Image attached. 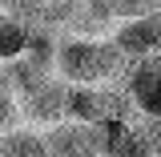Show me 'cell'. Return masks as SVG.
<instances>
[{
	"instance_id": "cell-1",
	"label": "cell",
	"mask_w": 161,
	"mask_h": 157,
	"mask_svg": "<svg viewBox=\"0 0 161 157\" xmlns=\"http://www.w3.org/2000/svg\"><path fill=\"white\" fill-rule=\"evenodd\" d=\"M57 77L69 85H105V81H121L129 69V57L121 53L113 40H93V36H64L57 44V60H53Z\"/></svg>"
},
{
	"instance_id": "cell-2",
	"label": "cell",
	"mask_w": 161,
	"mask_h": 157,
	"mask_svg": "<svg viewBox=\"0 0 161 157\" xmlns=\"http://www.w3.org/2000/svg\"><path fill=\"white\" fill-rule=\"evenodd\" d=\"M121 85L129 89L133 109H137L141 117H161V53H149V57L129 60Z\"/></svg>"
},
{
	"instance_id": "cell-3",
	"label": "cell",
	"mask_w": 161,
	"mask_h": 157,
	"mask_svg": "<svg viewBox=\"0 0 161 157\" xmlns=\"http://www.w3.org/2000/svg\"><path fill=\"white\" fill-rule=\"evenodd\" d=\"M20 117L28 125H44V129L64 121L69 117V81L53 73L48 81H40L36 89H28L20 97Z\"/></svg>"
},
{
	"instance_id": "cell-4",
	"label": "cell",
	"mask_w": 161,
	"mask_h": 157,
	"mask_svg": "<svg viewBox=\"0 0 161 157\" xmlns=\"http://www.w3.org/2000/svg\"><path fill=\"white\" fill-rule=\"evenodd\" d=\"M44 145H48V157H101L97 145H93V133L89 125L80 121H57L44 129Z\"/></svg>"
},
{
	"instance_id": "cell-5",
	"label": "cell",
	"mask_w": 161,
	"mask_h": 157,
	"mask_svg": "<svg viewBox=\"0 0 161 157\" xmlns=\"http://www.w3.org/2000/svg\"><path fill=\"white\" fill-rule=\"evenodd\" d=\"M113 44H117V48H121L129 60L149 57V53H161V44H157V28H153V12H149V16L121 20L117 32H113Z\"/></svg>"
},
{
	"instance_id": "cell-6",
	"label": "cell",
	"mask_w": 161,
	"mask_h": 157,
	"mask_svg": "<svg viewBox=\"0 0 161 157\" xmlns=\"http://www.w3.org/2000/svg\"><path fill=\"white\" fill-rule=\"evenodd\" d=\"M0 157H48V145H44V133L36 129H4L0 133Z\"/></svg>"
},
{
	"instance_id": "cell-7",
	"label": "cell",
	"mask_w": 161,
	"mask_h": 157,
	"mask_svg": "<svg viewBox=\"0 0 161 157\" xmlns=\"http://www.w3.org/2000/svg\"><path fill=\"white\" fill-rule=\"evenodd\" d=\"M28 24L12 12H0V64H8V60H16L28 53Z\"/></svg>"
},
{
	"instance_id": "cell-8",
	"label": "cell",
	"mask_w": 161,
	"mask_h": 157,
	"mask_svg": "<svg viewBox=\"0 0 161 157\" xmlns=\"http://www.w3.org/2000/svg\"><path fill=\"white\" fill-rule=\"evenodd\" d=\"M16 121H20V97H16V89L8 85V77L0 73V133L12 129Z\"/></svg>"
},
{
	"instance_id": "cell-9",
	"label": "cell",
	"mask_w": 161,
	"mask_h": 157,
	"mask_svg": "<svg viewBox=\"0 0 161 157\" xmlns=\"http://www.w3.org/2000/svg\"><path fill=\"white\" fill-rule=\"evenodd\" d=\"M137 125H141V133L149 137V145H153V153L161 157V117H141Z\"/></svg>"
},
{
	"instance_id": "cell-10",
	"label": "cell",
	"mask_w": 161,
	"mask_h": 157,
	"mask_svg": "<svg viewBox=\"0 0 161 157\" xmlns=\"http://www.w3.org/2000/svg\"><path fill=\"white\" fill-rule=\"evenodd\" d=\"M153 28H157V44H161V8L153 12Z\"/></svg>"
},
{
	"instance_id": "cell-11",
	"label": "cell",
	"mask_w": 161,
	"mask_h": 157,
	"mask_svg": "<svg viewBox=\"0 0 161 157\" xmlns=\"http://www.w3.org/2000/svg\"><path fill=\"white\" fill-rule=\"evenodd\" d=\"M153 4H157V8H161V0H153Z\"/></svg>"
}]
</instances>
